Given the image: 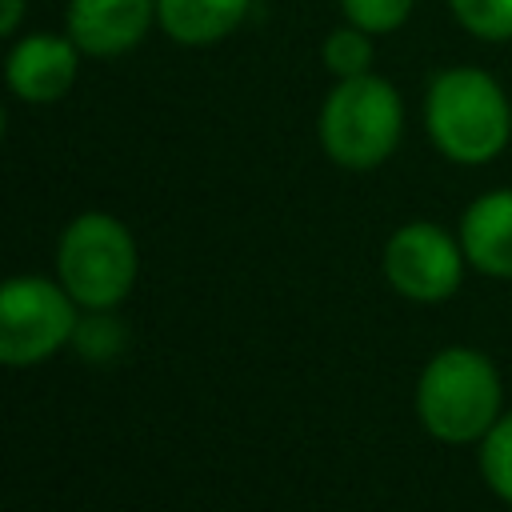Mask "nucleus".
Wrapping results in <instances>:
<instances>
[{
  "mask_svg": "<svg viewBox=\"0 0 512 512\" xmlns=\"http://www.w3.org/2000/svg\"><path fill=\"white\" fill-rule=\"evenodd\" d=\"M424 128L452 164H488L512 140V104L492 72L456 64L432 76L424 92Z\"/></svg>",
  "mask_w": 512,
  "mask_h": 512,
  "instance_id": "f257e3e1",
  "label": "nucleus"
},
{
  "mask_svg": "<svg viewBox=\"0 0 512 512\" xmlns=\"http://www.w3.org/2000/svg\"><path fill=\"white\" fill-rule=\"evenodd\" d=\"M500 372L496 364L464 344L440 348L416 384V416L428 436L444 444H476L504 416L500 412Z\"/></svg>",
  "mask_w": 512,
  "mask_h": 512,
  "instance_id": "f03ea898",
  "label": "nucleus"
},
{
  "mask_svg": "<svg viewBox=\"0 0 512 512\" xmlns=\"http://www.w3.org/2000/svg\"><path fill=\"white\" fill-rule=\"evenodd\" d=\"M316 132L332 164L348 172L380 168L404 136V100L396 84L376 72L336 80L320 104Z\"/></svg>",
  "mask_w": 512,
  "mask_h": 512,
  "instance_id": "7ed1b4c3",
  "label": "nucleus"
},
{
  "mask_svg": "<svg viewBox=\"0 0 512 512\" xmlns=\"http://www.w3.org/2000/svg\"><path fill=\"white\" fill-rule=\"evenodd\" d=\"M136 240L108 212H80L56 244V280L80 308H116L136 284Z\"/></svg>",
  "mask_w": 512,
  "mask_h": 512,
  "instance_id": "20e7f679",
  "label": "nucleus"
},
{
  "mask_svg": "<svg viewBox=\"0 0 512 512\" xmlns=\"http://www.w3.org/2000/svg\"><path fill=\"white\" fill-rule=\"evenodd\" d=\"M76 300L60 280L12 276L0 292V360L28 368L64 348L76 332Z\"/></svg>",
  "mask_w": 512,
  "mask_h": 512,
  "instance_id": "39448f33",
  "label": "nucleus"
},
{
  "mask_svg": "<svg viewBox=\"0 0 512 512\" xmlns=\"http://www.w3.org/2000/svg\"><path fill=\"white\" fill-rule=\"evenodd\" d=\"M464 248L432 220L400 224L384 244V280L416 304L448 300L464 280Z\"/></svg>",
  "mask_w": 512,
  "mask_h": 512,
  "instance_id": "423d86ee",
  "label": "nucleus"
},
{
  "mask_svg": "<svg viewBox=\"0 0 512 512\" xmlns=\"http://www.w3.org/2000/svg\"><path fill=\"white\" fill-rule=\"evenodd\" d=\"M80 48L76 40L64 32H28L20 40H12L8 56H4V80L8 92L24 104H52L60 96H68V88L76 84L80 72Z\"/></svg>",
  "mask_w": 512,
  "mask_h": 512,
  "instance_id": "0eeeda50",
  "label": "nucleus"
},
{
  "mask_svg": "<svg viewBox=\"0 0 512 512\" xmlns=\"http://www.w3.org/2000/svg\"><path fill=\"white\" fill-rule=\"evenodd\" d=\"M156 24V0H68L64 32L84 56L112 60L132 52Z\"/></svg>",
  "mask_w": 512,
  "mask_h": 512,
  "instance_id": "6e6552de",
  "label": "nucleus"
},
{
  "mask_svg": "<svg viewBox=\"0 0 512 512\" xmlns=\"http://www.w3.org/2000/svg\"><path fill=\"white\" fill-rule=\"evenodd\" d=\"M460 248L476 272L512 280V188H492L464 208Z\"/></svg>",
  "mask_w": 512,
  "mask_h": 512,
  "instance_id": "1a4fd4ad",
  "label": "nucleus"
},
{
  "mask_svg": "<svg viewBox=\"0 0 512 512\" xmlns=\"http://www.w3.org/2000/svg\"><path fill=\"white\" fill-rule=\"evenodd\" d=\"M252 0H156V24L168 40L184 48H204L232 36Z\"/></svg>",
  "mask_w": 512,
  "mask_h": 512,
  "instance_id": "9d476101",
  "label": "nucleus"
},
{
  "mask_svg": "<svg viewBox=\"0 0 512 512\" xmlns=\"http://www.w3.org/2000/svg\"><path fill=\"white\" fill-rule=\"evenodd\" d=\"M372 56H376L372 32H364V28L348 24V20H344L340 28H332V32L324 36V44H320V60H324V68H328L336 80H352V76L372 72Z\"/></svg>",
  "mask_w": 512,
  "mask_h": 512,
  "instance_id": "9b49d317",
  "label": "nucleus"
},
{
  "mask_svg": "<svg viewBox=\"0 0 512 512\" xmlns=\"http://www.w3.org/2000/svg\"><path fill=\"white\" fill-rule=\"evenodd\" d=\"M72 344L88 364H108L124 352V324L112 316V308H88V316L76 320Z\"/></svg>",
  "mask_w": 512,
  "mask_h": 512,
  "instance_id": "f8f14e48",
  "label": "nucleus"
},
{
  "mask_svg": "<svg viewBox=\"0 0 512 512\" xmlns=\"http://www.w3.org/2000/svg\"><path fill=\"white\" fill-rule=\"evenodd\" d=\"M480 476L512 508V412H504L480 440Z\"/></svg>",
  "mask_w": 512,
  "mask_h": 512,
  "instance_id": "ddd939ff",
  "label": "nucleus"
},
{
  "mask_svg": "<svg viewBox=\"0 0 512 512\" xmlns=\"http://www.w3.org/2000/svg\"><path fill=\"white\" fill-rule=\"evenodd\" d=\"M456 24L488 44L512 40V0H448Z\"/></svg>",
  "mask_w": 512,
  "mask_h": 512,
  "instance_id": "4468645a",
  "label": "nucleus"
},
{
  "mask_svg": "<svg viewBox=\"0 0 512 512\" xmlns=\"http://www.w3.org/2000/svg\"><path fill=\"white\" fill-rule=\"evenodd\" d=\"M416 0H340V16L372 36H384V32H396L408 24Z\"/></svg>",
  "mask_w": 512,
  "mask_h": 512,
  "instance_id": "2eb2a0df",
  "label": "nucleus"
},
{
  "mask_svg": "<svg viewBox=\"0 0 512 512\" xmlns=\"http://www.w3.org/2000/svg\"><path fill=\"white\" fill-rule=\"evenodd\" d=\"M20 20H24V0H0V36L12 40Z\"/></svg>",
  "mask_w": 512,
  "mask_h": 512,
  "instance_id": "dca6fc26",
  "label": "nucleus"
}]
</instances>
